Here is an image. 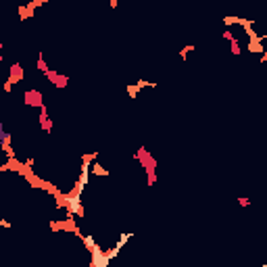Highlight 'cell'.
Listing matches in <instances>:
<instances>
[{
  "mask_svg": "<svg viewBox=\"0 0 267 267\" xmlns=\"http://www.w3.org/2000/svg\"><path fill=\"white\" fill-rule=\"evenodd\" d=\"M38 67H40L42 71H46V65H44V61H42V59H40V61H38Z\"/></svg>",
  "mask_w": 267,
  "mask_h": 267,
  "instance_id": "4",
  "label": "cell"
},
{
  "mask_svg": "<svg viewBox=\"0 0 267 267\" xmlns=\"http://www.w3.org/2000/svg\"><path fill=\"white\" fill-rule=\"evenodd\" d=\"M27 105H36V107H42V100L38 92H27Z\"/></svg>",
  "mask_w": 267,
  "mask_h": 267,
  "instance_id": "1",
  "label": "cell"
},
{
  "mask_svg": "<svg viewBox=\"0 0 267 267\" xmlns=\"http://www.w3.org/2000/svg\"><path fill=\"white\" fill-rule=\"evenodd\" d=\"M94 173L96 175H107V169H102L100 165H94Z\"/></svg>",
  "mask_w": 267,
  "mask_h": 267,
  "instance_id": "3",
  "label": "cell"
},
{
  "mask_svg": "<svg viewBox=\"0 0 267 267\" xmlns=\"http://www.w3.org/2000/svg\"><path fill=\"white\" fill-rule=\"evenodd\" d=\"M21 75H23L21 67H19V65H13V77H10V84H15V79H21Z\"/></svg>",
  "mask_w": 267,
  "mask_h": 267,
  "instance_id": "2",
  "label": "cell"
}]
</instances>
